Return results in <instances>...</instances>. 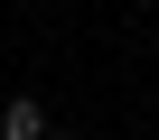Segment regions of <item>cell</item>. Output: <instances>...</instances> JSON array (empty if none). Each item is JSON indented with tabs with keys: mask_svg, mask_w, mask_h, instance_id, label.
<instances>
[{
	"mask_svg": "<svg viewBox=\"0 0 159 140\" xmlns=\"http://www.w3.org/2000/svg\"><path fill=\"white\" fill-rule=\"evenodd\" d=\"M0 140H47V112L28 94H10V103H0Z\"/></svg>",
	"mask_w": 159,
	"mask_h": 140,
	"instance_id": "6da1fadb",
	"label": "cell"
}]
</instances>
